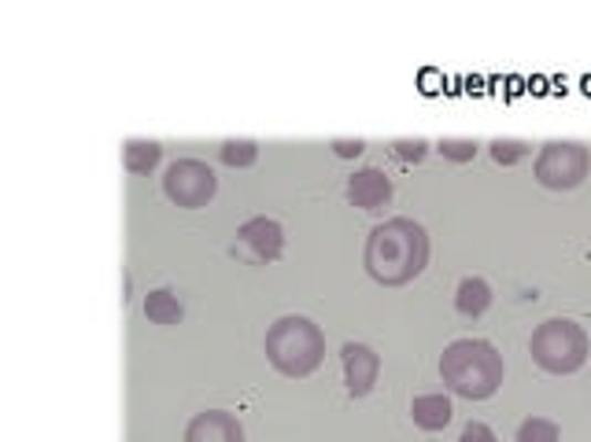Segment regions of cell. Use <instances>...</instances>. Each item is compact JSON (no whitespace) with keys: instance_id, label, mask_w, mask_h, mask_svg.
<instances>
[{"instance_id":"cell-2","label":"cell","mask_w":591,"mask_h":442,"mask_svg":"<svg viewBox=\"0 0 591 442\" xmlns=\"http://www.w3.org/2000/svg\"><path fill=\"white\" fill-rule=\"evenodd\" d=\"M447 391L469 402H485L502 387V354L488 339H455L440 354Z\"/></svg>"},{"instance_id":"cell-11","label":"cell","mask_w":591,"mask_h":442,"mask_svg":"<svg viewBox=\"0 0 591 442\" xmlns=\"http://www.w3.org/2000/svg\"><path fill=\"white\" fill-rule=\"evenodd\" d=\"M452 398L447 394H418L411 402V417L422 431H444L452 424Z\"/></svg>"},{"instance_id":"cell-7","label":"cell","mask_w":591,"mask_h":442,"mask_svg":"<svg viewBox=\"0 0 591 442\" xmlns=\"http://www.w3.org/2000/svg\"><path fill=\"white\" fill-rule=\"evenodd\" d=\"M341 361H344L348 394H352V398H366L370 391H374L377 372H381V358H377L374 347H366V343H344Z\"/></svg>"},{"instance_id":"cell-13","label":"cell","mask_w":591,"mask_h":442,"mask_svg":"<svg viewBox=\"0 0 591 442\" xmlns=\"http://www.w3.org/2000/svg\"><path fill=\"white\" fill-rule=\"evenodd\" d=\"M182 303L178 295L170 292V287H156V292L145 295V317L152 320V325H178L182 320Z\"/></svg>"},{"instance_id":"cell-6","label":"cell","mask_w":591,"mask_h":442,"mask_svg":"<svg viewBox=\"0 0 591 442\" xmlns=\"http://www.w3.org/2000/svg\"><path fill=\"white\" fill-rule=\"evenodd\" d=\"M218 188V177L207 162L200 159H178L167 166V177H163V192H167L170 203H178L185 210H196L204 203H211Z\"/></svg>"},{"instance_id":"cell-3","label":"cell","mask_w":591,"mask_h":442,"mask_svg":"<svg viewBox=\"0 0 591 442\" xmlns=\"http://www.w3.org/2000/svg\"><path fill=\"white\" fill-rule=\"evenodd\" d=\"M267 358L281 376H311L325 358V336L311 317H278L267 332Z\"/></svg>"},{"instance_id":"cell-5","label":"cell","mask_w":591,"mask_h":442,"mask_svg":"<svg viewBox=\"0 0 591 442\" xmlns=\"http://www.w3.org/2000/svg\"><path fill=\"white\" fill-rule=\"evenodd\" d=\"M588 170H591V155L584 144H577V140H547L532 162L536 181L543 188H551V192H569V188H577L588 177Z\"/></svg>"},{"instance_id":"cell-18","label":"cell","mask_w":591,"mask_h":442,"mask_svg":"<svg viewBox=\"0 0 591 442\" xmlns=\"http://www.w3.org/2000/svg\"><path fill=\"white\" fill-rule=\"evenodd\" d=\"M532 148L525 140H491V159H496L499 166H514V162H521L525 155H529Z\"/></svg>"},{"instance_id":"cell-14","label":"cell","mask_w":591,"mask_h":442,"mask_svg":"<svg viewBox=\"0 0 591 442\" xmlns=\"http://www.w3.org/2000/svg\"><path fill=\"white\" fill-rule=\"evenodd\" d=\"M159 155H163V148L156 140H126V148H123L129 173H152L159 162Z\"/></svg>"},{"instance_id":"cell-16","label":"cell","mask_w":591,"mask_h":442,"mask_svg":"<svg viewBox=\"0 0 591 442\" xmlns=\"http://www.w3.org/2000/svg\"><path fill=\"white\" fill-rule=\"evenodd\" d=\"M218 159L226 166H237V170H245L259 159V144L256 140H226L222 148H218Z\"/></svg>"},{"instance_id":"cell-8","label":"cell","mask_w":591,"mask_h":442,"mask_svg":"<svg viewBox=\"0 0 591 442\" xmlns=\"http://www.w3.org/2000/svg\"><path fill=\"white\" fill-rule=\"evenodd\" d=\"M392 199V177L377 166H363L348 177V203L359 210H381Z\"/></svg>"},{"instance_id":"cell-21","label":"cell","mask_w":591,"mask_h":442,"mask_svg":"<svg viewBox=\"0 0 591 442\" xmlns=\"http://www.w3.org/2000/svg\"><path fill=\"white\" fill-rule=\"evenodd\" d=\"M330 148L341 155V159H355V155H363V148H366V140H333Z\"/></svg>"},{"instance_id":"cell-20","label":"cell","mask_w":591,"mask_h":442,"mask_svg":"<svg viewBox=\"0 0 591 442\" xmlns=\"http://www.w3.org/2000/svg\"><path fill=\"white\" fill-rule=\"evenodd\" d=\"M458 442H496V431L488 424H480V420H469L463 428V435H458Z\"/></svg>"},{"instance_id":"cell-10","label":"cell","mask_w":591,"mask_h":442,"mask_svg":"<svg viewBox=\"0 0 591 442\" xmlns=\"http://www.w3.org/2000/svg\"><path fill=\"white\" fill-rule=\"evenodd\" d=\"M185 442H245V428L226 409H207V413H196L189 420Z\"/></svg>"},{"instance_id":"cell-17","label":"cell","mask_w":591,"mask_h":442,"mask_svg":"<svg viewBox=\"0 0 591 442\" xmlns=\"http://www.w3.org/2000/svg\"><path fill=\"white\" fill-rule=\"evenodd\" d=\"M436 151H440L444 159H452V162H469L477 155V140H469V137H444L440 144H436Z\"/></svg>"},{"instance_id":"cell-1","label":"cell","mask_w":591,"mask_h":442,"mask_svg":"<svg viewBox=\"0 0 591 442\" xmlns=\"http://www.w3.org/2000/svg\"><path fill=\"white\" fill-rule=\"evenodd\" d=\"M363 265H366V273L385 287L411 284L414 276L429 265V232L414 218L381 221L366 236Z\"/></svg>"},{"instance_id":"cell-15","label":"cell","mask_w":591,"mask_h":442,"mask_svg":"<svg viewBox=\"0 0 591 442\" xmlns=\"http://www.w3.org/2000/svg\"><path fill=\"white\" fill-rule=\"evenodd\" d=\"M518 442H562V431H558L554 420H547V417H529V420H521Z\"/></svg>"},{"instance_id":"cell-4","label":"cell","mask_w":591,"mask_h":442,"mask_svg":"<svg viewBox=\"0 0 591 442\" xmlns=\"http://www.w3.org/2000/svg\"><path fill=\"white\" fill-rule=\"evenodd\" d=\"M529 350H532V361L540 365L543 372L569 376L588 361V336L577 320L551 317L532 332Z\"/></svg>"},{"instance_id":"cell-12","label":"cell","mask_w":591,"mask_h":442,"mask_svg":"<svg viewBox=\"0 0 591 442\" xmlns=\"http://www.w3.org/2000/svg\"><path fill=\"white\" fill-rule=\"evenodd\" d=\"M491 306V287L488 281H480V276H466L463 284H458V292H455V309L463 317H480L485 309Z\"/></svg>"},{"instance_id":"cell-9","label":"cell","mask_w":591,"mask_h":442,"mask_svg":"<svg viewBox=\"0 0 591 442\" xmlns=\"http://www.w3.org/2000/svg\"><path fill=\"white\" fill-rule=\"evenodd\" d=\"M237 236L251 251V259H256V262H273L281 254V248H284V229L267 214L248 218L245 225L237 229Z\"/></svg>"},{"instance_id":"cell-19","label":"cell","mask_w":591,"mask_h":442,"mask_svg":"<svg viewBox=\"0 0 591 442\" xmlns=\"http://www.w3.org/2000/svg\"><path fill=\"white\" fill-rule=\"evenodd\" d=\"M425 151H429V144L425 140H392V155L403 162H422Z\"/></svg>"}]
</instances>
